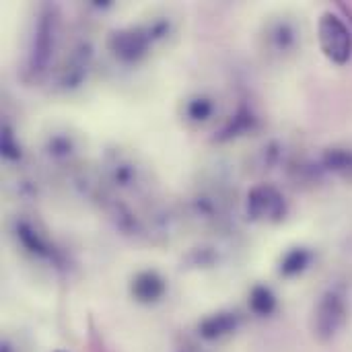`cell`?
Instances as JSON below:
<instances>
[{
  "label": "cell",
  "instance_id": "6da1fadb",
  "mask_svg": "<svg viewBox=\"0 0 352 352\" xmlns=\"http://www.w3.org/2000/svg\"><path fill=\"white\" fill-rule=\"evenodd\" d=\"M62 14L56 4H39L29 35L27 56H25V76L29 80L43 78L52 66L56 52L60 47Z\"/></svg>",
  "mask_w": 352,
  "mask_h": 352
},
{
  "label": "cell",
  "instance_id": "7a4b0ae2",
  "mask_svg": "<svg viewBox=\"0 0 352 352\" xmlns=\"http://www.w3.org/2000/svg\"><path fill=\"white\" fill-rule=\"evenodd\" d=\"M349 316H351V307H349L346 291L338 285L326 289L318 297L309 318V332L314 340L324 346L336 342L342 336L344 328L349 326Z\"/></svg>",
  "mask_w": 352,
  "mask_h": 352
},
{
  "label": "cell",
  "instance_id": "3957f363",
  "mask_svg": "<svg viewBox=\"0 0 352 352\" xmlns=\"http://www.w3.org/2000/svg\"><path fill=\"white\" fill-rule=\"evenodd\" d=\"M103 179L111 194H144L151 192V175L146 165L128 151L113 148L105 155L103 165Z\"/></svg>",
  "mask_w": 352,
  "mask_h": 352
},
{
  "label": "cell",
  "instance_id": "277c9868",
  "mask_svg": "<svg viewBox=\"0 0 352 352\" xmlns=\"http://www.w3.org/2000/svg\"><path fill=\"white\" fill-rule=\"evenodd\" d=\"M260 50L270 62H291L303 50L301 23L291 14L268 16L260 31Z\"/></svg>",
  "mask_w": 352,
  "mask_h": 352
},
{
  "label": "cell",
  "instance_id": "5b68a950",
  "mask_svg": "<svg viewBox=\"0 0 352 352\" xmlns=\"http://www.w3.org/2000/svg\"><path fill=\"white\" fill-rule=\"evenodd\" d=\"M8 231L16 248L31 260L50 264L54 268H64V254L54 243L50 231L29 214H16L8 223Z\"/></svg>",
  "mask_w": 352,
  "mask_h": 352
},
{
  "label": "cell",
  "instance_id": "8992f818",
  "mask_svg": "<svg viewBox=\"0 0 352 352\" xmlns=\"http://www.w3.org/2000/svg\"><path fill=\"white\" fill-rule=\"evenodd\" d=\"M105 45H107V52L124 66H138L157 50L146 23H136V25L113 29L107 35Z\"/></svg>",
  "mask_w": 352,
  "mask_h": 352
},
{
  "label": "cell",
  "instance_id": "52a82bcc",
  "mask_svg": "<svg viewBox=\"0 0 352 352\" xmlns=\"http://www.w3.org/2000/svg\"><path fill=\"white\" fill-rule=\"evenodd\" d=\"M318 41L324 56L336 64L344 66L352 58V27L349 21L334 10H326L318 23Z\"/></svg>",
  "mask_w": 352,
  "mask_h": 352
},
{
  "label": "cell",
  "instance_id": "ba28073f",
  "mask_svg": "<svg viewBox=\"0 0 352 352\" xmlns=\"http://www.w3.org/2000/svg\"><path fill=\"white\" fill-rule=\"evenodd\" d=\"M93 62H95L93 45L89 41L74 43L70 47V52L66 54V58L56 68L54 87L62 93H72V91L80 89L93 70Z\"/></svg>",
  "mask_w": 352,
  "mask_h": 352
},
{
  "label": "cell",
  "instance_id": "9c48e42d",
  "mask_svg": "<svg viewBox=\"0 0 352 352\" xmlns=\"http://www.w3.org/2000/svg\"><path fill=\"white\" fill-rule=\"evenodd\" d=\"M245 212L250 221L260 225H276L287 219L289 202L285 194L272 184H258L248 192Z\"/></svg>",
  "mask_w": 352,
  "mask_h": 352
},
{
  "label": "cell",
  "instance_id": "30bf717a",
  "mask_svg": "<svg viewBox=\"0 0 352 352\" xmlns=\"http://www.w3.org/2000/svg\"><path fill=\"white\" fill-rule=\"evenodd\" d=\"M82 138L68 128H52L41 142L45 161L58 169H72L82 159Z\"/></svg>",
  "mask_w": 352,
  "mask_h": 352
},
{
  "label": "cell",
  "instance_id": "8fae6325",
  "mask_svg": "<svg viewBox=\"0 0 352 352\" xmlns=\"http://www.w3.org/2000/svg\"><path fill=\"white\" fill-rule=\"evenodd\" d=\"M167 291H169L167 278L155 268L138 270L130 278V285H128V293H130L132 301L138 305H144V307H153V305H159L161 301H165Z\"/></svg>",
  "mask_w": 352,
  "mask_h": 352
},
{
  "label": "cell",
  "instance_id": "7c38bea8",
  "mask_svg": "<svg viewBox=\"0 0 352 352\" xmlns=\"http://www.w3.org/2000/svg\"><path fill=\"white\" fill-rule=\"evenodd\" d=\"M243 324V316L235 309H219L214 314L204 316L196 324V334L202 342H223L239 332Z\"/></svg>",
  "mask_w": 352,
  "mask_h": 352
},
{
  "label": "cell",
  "instance_id": "4fadbf2b",
  "mask_svg": "<svg viewBox=\"0 0 352 352\" xmlns=\"http://www.w3.org/2000/svg\"><path fill=\"white\" fill-rule=\"evenodd\" d=\"M260 128V118L258 113L248 105V103H241L235 113L231 118H227V122L221 126V130L217 132L214 140L217 142H229V140H237L241 136H248V134H254L256 130Z\"/></svg>",
  "mask_w": 352,
  "mask_h": 352
},
{
  "label": "cell",
  "instance_id": "5bb4252c",
  "mask_svg": "<svg viewBox=\"0 0 352 352\" xmlns=\"http://www.w3.org/2000/svg\"><path fill=\"white\" fill-rule=\"evenodd\" d=\"M316 264V252L307 245H293L289 248L276 266V272L280 278L285 280H295L301 278L303 274H307Z\"/></svg>",
  "mask_w": 352,
  "mask_h": 352
},
{
  "label": "cell",
  "instance_id": "9a60e30c",
  "mask_svg": "<svg viewBox=\"0 0 352 352\" xmlns=\"http://www.w3.org/2000/svg\"><path fill=\"white\" fill-rule=\"evenodd\" d=\"M320 169L324 175H332L340 182L352 184V146L334 144L320 155Z\"/></svg>",
  "mask_w": 352,
  "mask_h": 352
},
{
  "label": "cell",
  "instance_id": "2e32d148",
  "mask_svg": "<svg viewBox=\"0 0 352 352\" xmlns=\"http://www.w3.org/2000/svg\"><path fill=\"white\" fill-rule=\"evenodd\" d=\"M217 101L206 93H194L182 101V120L192 128H202L217 118Z\"/></svg>",
  "mask_w": 352,
  "mask_h": 352
},
{
  "label": "cell",
  "instance_id": "e0dca14e",
  "mask_svg": "<svg viewBox=\"0 0 352 352\" xmlns=\"http://www.w3.org/2000/svg\"><path fill=\"white\" fill-rule=\"evenodd\" d=\"M248 309L254 318H260V320H268V318H274L280 309V301H278V295L274 293L272 287L268 285H254L248 293Z\"/></svg>",
  "mask_w": 352,
  "mask_h": 352
},
{
  "label": "cell",
  "instance_id": "ac0fdd59",
  "mask_svg": "<svg viewBox=\"0 0 352 352\" xmlns=\"http://www.w3.org/2000/svg\"><path fill=\"white\" fill-rule=\"evenodd\" d=\"M0 151L2 159L6 163H19L23 159V146L19 140V134L10 122H2V132H0Z\"/></svg>",
  "mask_w": 352,
  "mask_h": 352
},
{
  "label": "cell",
  "instance_id": "d6986e66",
  "mask_svg": "<svg viewBox=\"0 0 352 352\" xmlns=\"http://www.w3.org/2000/svg\"><path fill=\"white\" fill-rule=\"evenodd\" d=\"M0 352H23V346L12 336H4L0 342Z\"/></svg>",
  "mask_w": 352,
  "mask_h": 352
},
{
  "label": "cell",
  "instance_id": "ffe728a7",
  "mask_svg": "<svg viewBox=\"0 0 352 352\" xmlns=\"http://www.w3.org/2000/svg\"><path fill=\"white\" fill-rule=\"evenodd\" d=\"M338 10L342 12V16L349 19V23L352 25V6H344V4H338Z\"/></svg>",
  "mask_w": 352,
  "mask_h": 352
},
{
  "label": "cell",
  "instance_id": "44dd1931",
  "mask_svg": "<svg viewBox=\"0 0 352 352\" xmlns=\"http://www.w3.org/2000/svg\"><path fill=\"white\" fill-rule=\"evenodd\" d=\"M54 352H66V351H54Z\"/></svg>",
  "mask_w": 352,
  "mask_h": 352
},
{
  "label": "cell",
  "instance_id": "7402d4cb",
  "mask_svg": "<svg viewBox=\"0 0 352 352\" xmlns=\"http://www.w3.org/2000/svg\"><path fill=\"white\" fill-rule=\"evenodd\" d=\"M179 352H184V351H179Z\"/></svg>",
  "mask_w": 352,
  "mask_h": 352
}]
</instances>
